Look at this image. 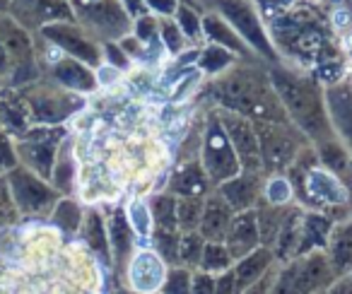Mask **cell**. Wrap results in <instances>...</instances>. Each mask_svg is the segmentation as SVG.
<instances>
[{
    "mask_svg": "<svg viewBox=\"0 0 352 294\" xmlns=\"http://www.w3.org/2000/svg\"><path fill=\"white\" fill-rule=\"evenodd\" d=\"M331 260L318 251H309L287 260L283 270L275 275L270 294H318L333 282Z\"/></svg>",
    "mask_w": 352,
    "mask_h": 294,
    "instance_id": "6da1fadb",
    "label": "cell"
},
{
    "mask_svg": "<svg viewBox=\"0 0 352 294\" xmlns=\"http://www.w3.org/2000/svg\"><path fill=\"white\" fill-rule=\"evenodd\" d=\"M273 80H275V89H278V94L283 97L285 109H287L289 116L299 123V128H302L304 133H309L314 140L326 142L331 128H328L323 109L318 106L316 94L311 92V87L283 73L280 75L275 73Z\"/></svg>",
    "mask_w": 352,
    "mask_h": 294,
    "instance_id": "7a4b0ae2",
    "label": "cell"
},
{
    "mask_svg": "<svg viewBox=\"0 0 352 294\" xmlns=\"http://www.w3.org/2000/svg\"><path fill=\"white\" fill-rule=\"evenodd\" d=\"M8 191H10L12 205L22 215H46L58 203V188L49 186L46 179L34 174L32 169L17 164L6 174Z\"/></svg>",
    "mask_w": 352,
    "mask_h": 294,
    "instance_id": "3957f363",
    "label": "cell"
},
{
    "mask_svg": "<svg viewBox=\"0 0 352 294\" xmlns=\"http://www.w3.org/2000/svg\"><path fill=\"white\" fill-rule=\"evenodd\" d=\"M15 89L20 92L22 102L27 104V111H30L34 126H58L82 106L80 97L70 89L60 92V89L44 87V84H25L22 89Z\"/></svg>",
    "mask_w": 352,
    "mask_h": 294,
    "instance_id": "277c9868",
    "label": "cell"
},
{
    "mask_svg": "<svg viewBox=\"0 0 352 294\" xmlns=\"http://www.w3.org/2000/svg\"><path fill=\"white\" fill-rule=\"evenodd\" d=\"M63 128L58 126H32L22 135H17V159L22 167L32 169L41 179L51 181L56 169V155H58Z\"/></svg>",
    "mask_w": 352,
    "mask_h": 294,
    "instance_id": "5b68a950",
    "label": "cell"
},
{
    "mask_svg": "<svg viewBox=\"0 0 352 294\" xmlns=\"http://www.w3.org/2000/svg\"><path fill=\"white\" fill-rule=\"evenodd\" d=\"M222 104L227 109H234L246 116H256L258 121H275L280 118V106L275 99L268 97L263 87L256 82H249L244 78H232L217 89Z\"/></svg>",
    "mask_w": 352,
    "mask_h": 294,
    "instance_id": "8992f818",
    "label": "cell"
},
{
    "mask_svg": "<svg viewBox=\"0 0 352 294\" xmlns=\"http://www.w3.org/2000/svg\"><path fill=\"white\" fill-rule=\"evenodd\" d=\"M203 169H206L208 179L217 186L241 172V164L236 159V152L225 128L215 121L210 123L206 133V142H203Z\"/></svg>",
    "mask_w": 352,
    "mask_h": 294,
    "instance_id": "52a82bcc",
    "label": "cell"
},
{
    "mask_svg": "<svg viewBox=\"0 0 352 294\" xmlns=\"http://www.w3.org/2000/svg\"><path fill=\"white\" fill-rule=\"evenodd\" d=\"M256 137H258V150H261V164L268 172H280V169L292 167L297 159V142L289 137L283 126L275 121H258L254 123Z\"/></svg>",
    "mask_w": 352,
    "mask_h": 294,
    "instance_id": "ba28073f",
    "label": "cell"
},
{
    "mask_svg": "<svg viewBox=\"0 0 352 294\" xmlns=\"http://www.w3.org/2000/svg\"><path fill=\"white\" fill-rule=\"evenodd\" d=\"M225 133L230 137L232 147H234L236 159L241 164V172L246 174H258L263 169L261 164V150H258V137H256V128L241 116H225Z\"/></svg>",
    "mask_w": 352,
    "mask_h": 294,
    "instance_id": "9c48e42d",
    "label": "cell"
},
{
    "mask_svg": "<svg viewBox=\"0 0 352 294\" xmlns=\"http://www.w3.org/2000/svg\"><path fill=\"white\" fill-rule=\"evenodd\" d=\"M41 34L46 36V41H51V46L58 51H63L70 58H78L87 65L99 63V51L94 49L92 41L85 39V34L73 25L65 22H51V25L41 27Z\"/></svg>",
    "mask_w": 352,
    "mask_h": 294,
    "instance_id": "30bf717a",
    "label": "cell"
},
{
    "mask_svg": "<svg viewBox=\"0 0 352 294\" xmlns=\"http://www.w3.org/2000/svg\"><path fill=\"white\" fill-rule=\"evenodd\" d=\"M10 12L25 30L46 27L51 22H65L70 17L65 0H10Z\"/></svg>",
    "mask_w": 352,
    "mask_h": 294,
    "instance_id": "8fae6325",
    "label": "cell"
},
{
    "mask_svg": "<svg viewBox=\"0 0 352 294\" xmlns=\"http://www.w3.org/2000/svg\"><path fill=\"white\" fill-rule=\"evenodd\" d=\"M164 278H166L164 260L157 253H152V251H140L131 260V265H128V280H131L133 292H142V294L160 292Z\"/></svg>",
    "mask_w": 352,
    "mask_h": 294,
    "instance_id": "7c38bea8",
    "label": "cell"
},
{
    "mask_svg": "<svg viewBox=\"0 0 352 294\" xmlns=\"http://www.w3.org/2000/svg\"><path fill=\"white\" fill-rule=\"evenodd\" d=\"M34 126L32 116L27 111V104L22 102L20 92L10 84L0 87V131H6L8 135H22L25 131Z\"/></svg>",
    "mask_w": 352,
    "mask_h": 294,
    "instance_id": "4fadbf2b",
    "label": "cell"
},
{
    "mask_svg": "<svg viewBox=\"0 0 352 294\" xmlns=\"http://www.w3.org/2000/svg\"><path fill=\"white\" fill-rule=\"evenodd\" d=\"M225 241L232 258H241V256L258 249L261 239H258V225H256V210L236 212V217H232V225L227 229Z\"/></svg>",
    "mask_w": 352,
    "mask_h": 294,
    "instance_id": "5bb4252c",
    "label": "cell"
},
{
    "mask_svg": "<svg viewBox=\"0 0 352 294\" xmlns=\"http://www.w3.org/2000/svg\"><path fill=\"white\" fill-rule=\"evenodd\" d=\"M234 210L222 201V196H210L203 201V215L198 225V234L206 241H225L227 229L232 225Z\"/></svg>",
    "mask_w": 352,
    "mask_h": 294,
    "instance_id": "9a60e30c",
    "label": "cell"
},
{
    "mask_svg": "<svg viewBox=\"0 0 352 294\" xmlns=\"http://www.w3.org/2000/svg\"><path fill=\"white\" fill-rule=\"evenodd\" d=\"M258 179L256 174H246L239 172L236 177L227 179L220 183V196L227 205L234 212H244V210H254V205L258 203Z\"/></svg>",
    "mask_w": 352,
    "mask_h": 294,
    "instance_id": "2e32d148",
    "label": "cell"
},
{
    "mask_svg": "<svg viewBox=\"0 0 352 294\" xmlns=\"http://www.w3.org/2000/svg\"><path fill=\"white\" fill-rule=\"evenodd\" d=\"M51 75H54V80L60 87L70 89V92H92L97 87V78L87 68V63H82L78 58H70V56L56 60Z\"/></svg>",
    "mask_w": 352,
    "mask_h": 294,
    "instance_id": "e0dca14e",
    "label": "cell"
},
{
    "mask_svg": "<svg viewBox=\"0 0 352 294\" xmlns=\"http://www.w3.org/2000/svg\"><path fill=\"white\" fill-rule=\"evenodd\" d=\"M273 258H275V253L268 249V246H258V249H254L251 253L241 256L239 263H236V268H234L236 289L241 292V289H246L249 284H254L261 275L268 273L270 265H273Z\"/></svg>",
    "mask_w": 352,
    "mask_h": 294,
    "instance_id": "ac0fdd59",
    "label": "cell"
},
{
    "mask_svg": "<svg viewBox=\"0 0 352 294\" xmlns=\"http://www.w3.org/2000/svg\"><path fill=\"white\" fill-rule=\"evenodd\" d=\"M333 275H345L352 268V225H338L328 234Z\"/></svg>",
    "mask_w": 352,
    "mask_h": 294,
    "instance_id": "d6986e66",
    "label": "cell"
},
{
    "mask_svg": "<svg viewBox=\"0 0 352 294\" xmlns=\"http://www.w3.org/2000/svg\"><path fill=\"white\" fill-rule=\"evenodd\" d=\"M302 220L297 210H289L285 217L283 227L278 231V239H275V256L280 260H292L299 256V241H302Z\"/></svg>",
    "mask_w": 352,
    "mask_h": 294,
    "instance_id": "ffe728a7",
    "label": "cell"
},
{
    "mask_svg": "<svg viewBox=\"0 0 352 294\" xmlns=\"http://www.w3.org/2000/svg\"><path fill=\"white\" fill-rule=\"evenodd\" d=\"M107 231H109V246L113 249V258L118 263H123V258H128L133 249V227H131V220L128 215L116 207L109 217V225H107Z\"/></svg>",
    "mask_w": 352,
    "mask_h": 294,
    "instance_id": "44dd1931",
    "label": "cell"
},
{
    "mask_svg": "<svg viewBox=\"0 0 352 294\" xmlns=\"http://www.w3.org/2000/svg\"><path fill=\"white\" fill-rule=\"evenodd\" d=\"M208 186H210V179H208L203 164H186V167L179 169L176 177L171 179V191L179 193V196L203 198Z\"/></svg>",
    "mask_w": 352,
    "mask_h": 294,
    "instance_id": "7402d4cb",
    "label": "cell"
},
{
    "mask_svg": "<svg viewBox=\"0 0 352 294\" xmlns=\"http://www.w3.org/2000/svg\"><path fill=\"white\" fill-rule=\"evenodd\" d=\"M82 234H85V241L87 246L109 263L111 258V246H109V231H107V222L104 217L99 215L97 210H89L87 217L82 220Z\"/></svg>",
    "mask_w": 352,
    "mask_h": 294,
    "instance_id": "603a6c76",
    "label": "cell"
},
{
    "mask_svg": "<svg viewBox=\"0 0 352 294\" xmlns=\"http://www.w3.org/2000/svg\"><path fill=\"white\" fill-rule=\"evenodd\" d=\"M331 222L323 215H307L302 220V241H299V256L309 253V251H316L318 246L328 244V234H331Z\"/></svg>",
    "mask_w": 352,
    "mask_h": 294,
    "instance_id": "cb8c5ba5",
    "label": "cell"
},
{
    "mask_svg": "<svg viewBox=\"0 0 352 294\" xmlns=\"http://www.w3.org/2000/svg\"><path fill=\"white\" fill-rule=\"evenodd\" d=\"M289 210H285L283 205H263L261 210H256V225H258V239L263 241V246H273L278 239V231L283 227L285 217Z\"/></svg>",
    "mask_w": 352,
    "mask_h": 294,
    "instance_id": "d4e9b609",
    "label": "cell"
},
{
    "mask_svg": "<svg viewBox=\"0 0 352 294\" xmlns=\"http://www.w3.org/2000/svg\"><path fill=\"white\" fill-rule=\"evenodd\" d=\"M321 162L326 164L328 172L340 179L345 186H352V159L347 157V152L340 145H336V142H323Z\"/></svg>",
    "mask_w": 352,
    "mask_h": 294,
    "instance_id": "484cf974",
    "label": "cell"
},
{
    "mask_svg": "<svg viewBox=\"0 0 352 294\" xmlns=\"http://www.w3.org/2000/svg\"><path fill=\"white\" fill-rule=\"evenodd\" d=\"M331 106H333V121H336L338 131L342 133V137H345L347 147H350L352 152V94L333 92Z\"/></svg>",
    "mask_w": 352,
    "mask_h": 294,
    "instance_id": "4316f807",
    "label": "cell"
},
{
    "mask_svg": "<svg viewBox=\"0 0 352 294\" xmlns=\"http://www.w3.org/2000/svg\"><path fill=\"white\" fill-rule=\"evenodd\" d=\"M203 215V198L182 196L176 201V222L182 231H198Z\"/></svg>",
    "mask_w": 352,
    "mask_h": 294,
    "instance_id": "83f0119b",
    "label": "cell"
},
{
    "mask_svg": "<svg viewBox=\"0 0 352 294\" xmlns=\"http://www.w3.org/2000/svg\"><path fill=\"white\" fill-rule=\"evenodd\" d=\"M150 217H152V222L157 225V229L179 231V222H176V201L171 196L152 198Z\"/></svg>",
    "mask_w": 352,
    "mask_h": 294,
    "instance_id": "f1b7e54d",
    "label": "cell"
},
{
    "mask_svg": "<svg viewBox=\"0 0 352 294\" xmlns=\"http://www.w3.org/2000/svg\"><path fill=\"white\" fill-rule=\"evenodd\" d=\"M51 220L65 234H73V231H78L82 227V210L73 201H58L54 210H51Z\"/></svg>",
    "mask_w": 352,
    "mask_h": 294,
    "instance_id": "f546056e",
    "label": "cell"
},
{
    "mask_svg": "<svg viewBox=\"0 0 352 294\" xmlns=\"http://www.w3.org/2000/svg\"><path fill=\"white\" fill-rule=\"evenodd\" d=\"M232 253L222 241H206V249H203V270L206 273H222L232 265Z\"/></svg>",
    "mask_w": 352,
    "mask_h": 294,
    "instance_id": "4dcf8cb0",
    "label": "cell"
},
{
    "mask_svg": "<svg viewBox=\"0 0 352 294\" xmlns=\"http://www.w3.org/2000/svg\"><path fill=\"white\" fill-rule=\"evenodd\" d=\"M203 249H206V239L198 231H184L182 244H179V260L186 265H198L201 268Z\"/></svg>",
    "mask_w": 352,
    "mask_h": 294,
    "instance_id": "1f68e13d",
    "label": "cell"
},
{
    "mask_svg": "<svg viewBox=\"0 0 352 294\" xmlns=\"http://www.w3.org/2000/svg\"><path fill=\"white\" fill-rule=\"evenodd\" d=\"M179 244H182V236L179 231H164L157 229L155 234V251L164 263H179Z\"/></svg>",
    "mask_w": 352,
    "mask_h": 294,
    "instance_id": "d6a6232c",
    "label": "cell"
},
{
    "mask_svg": "<svg viewBox=\"0 0 352 294\" xmlns=\"http://www.w3.org/2000/svg\"><path fill=\"white\" fill-rule=\"evenodd\" d=\"M160 292L162 294H191V273L184 268H174L171 273H166Z\"/></svg>",
    "mask_w": 352,
    "mask_h": 294,
    "instance_id": "836d02e7",
    "label": "cell"
},
{
    "mask_svg": "<svg viewBox=\"0 0 352 294\" xmlns=\"http://www.w3.org/2000/svg\"><path fill=\"white\" fill-rule=\"evenodd\" d=\"M17 164H20V159H17L12 135H8L6 131H0V174H8L10 169H15Z\"/></svg>",
    "mask_w": 352,
    "mask_h": 294,
    "instance_id": "e575fe53",
    "label": "cell"
},
{
    "mask_svg": "<svg viewBox=\"0 0 352 294\" xmlns=\"http://www.w3.org/2000/svg\"><path fill=\"white\" fill-rule=\"evenodd\" d=\"M265 198H268V203H273V205H285V203L292 198V186H289L285 179H273V181L268 183V188H265Z\"/></svg>",
    "mask_w": 352,
    "mask_h": 294,
    "instance_id": "d590c367",
    "label": "cell"
},
{
    "mask_svg": "<svg viewBox=\"0 0 352 294\" xmlns=\"http://www.w3.org/2000/svg\"><path fill=\"white\" fill-rule=\"evenodd\" d=\"M128 220L133 222V229L138 231V234H142L145 236L147 231H150V222H152V217H150V210H147L142 203H133L131 205V210H128Z\"/></svg>",
    "mask_w": 352,
    "mask_h": 294,
    "instance_id": "8d00e7d4",
    "label": "cell"
},
{
    "mask_svg": "<svg viewBox=\"0 0 352 294\" xmlns=\"http://www.w3.org/2000/svg\"><path fill=\"white\" fill-rule=\"evenodd\" d=\"M15 205H12V198H10V191H8V183L0 181V227L8 225V222L15 217Z\"/></svg>",
    "mask_w": 352,
    "mask_h": 294,
    "instance_id": "74e56055",
    "label": "cell"
},
{
    "mask_svg": "<svg viewBox=\"0 0 352 294\" xmlns=\"http://www.w3.org/2000/svg\"><path fill=\"white\" fill-rule=\"evenodd\" d=\"M191 294H215V278L210 273H198L191 278Z\"/></svg>",
    "mask_w": 352,
    "mask_h": 294,
    "instance_id": "f35d334b",
    "label": "cell"
},
{
    "mask_svg": "<svg viewBox=\"0 0 352 294\" xmlns=\"http://www.w3.org/2000/svg\"><path fill=\"white\" fill-rule=\"evenodd\" d=\"M215 294H239L234 280V270H222L220 278H215Z\"/></svg>",
    "mask_w": 352,
    "mask_h": 294,
    "instance_id": "ab89813d",
    "label": "cell"
},
{
    "mask_svg": "<svg viewBox=\"0 0 352 294\" xmlns=\"http://www.w3.org/2000/svg\"><path fill=\"white\" fill-rule=\"evenodd\" d=\"M273 282H275V273H265L261 275L258 280H256L254 284H249L246 289H241L239 294H270V289H273Z\"/></svg>",
    "mask_w": 352,
    "mask_h": 294,
    "instance_id": "60d3db41",
    "label": "cell"
},
{
    "mask_svg": "<svg viewBox=\"0 0 352 294\" xmlns=\"http://www.w3.org/2000/svg\"><path fill=\"white\" fill-rule=\"evenodd\" d=\"M12 75V60L10 56H8V49L6 44H3V39H0V80H10Z\"/></svg>",
    "mask_w": 352,
    "mask_h": 294,
    "instance_id": "b9f144b4",
    "label": "cell"
},
{
    "mask_svg": "<svg viewBox=\"0 0 352 294\" xmlns=\"http://www.w3.org/2000/svg\"><path fill=\"white\" fill-rule=\"evenodd\" d=\"M326 294H352V278H342L338 282H331Z\"/></svg>",
    "mask_w": 352,
    "mask_h": 294,
    "instance_id": "7bdbcfd3",
    "label": "cell"
},
{
    "mask_svg": "<svg viewBox=\"0 0 352 294\" xmlns=\"http://www.w3.org/2000/svg\"><path fill=\"white\" fill-rule=\"evenodd\" d=\"M333 25H336V30L347 27V25H350V12H347L345 8H338V10L333 12Z\"/></svg>",
    "mask_w": 352,
    "mask_h": 294,
    "instance_id": "ee69618b",
    "label": "cell"
},
{
    "mask_svg": "<svg viewBox=\"0 0 352 294\" xmlns=\"http://www.w3.org/2000/svg\"><path fill=\"white\" fill-rule=\"evenodd\" d=\"M10 10V0H0V12H8Z\"/></svg>",
    "mask_w": 352,
    "mask_h": 294,
    "instance_id": "f6af8a7d",
    "label": "cell"
},
{
    "mask_svg": "<svg viewBox=\"0 0 352 294\" xmlns=\"http://www.w3.org/2000/svg\"><path fill=\"white\" fill-rule=\"evenodd\" d=\"M121 294H142V292H121ZM150 294H157V292H150ZM162 294V292H160Z\"/></svg>",
    "mask_w": 352,
    "mask_h": 294,
    "instance_id": "bcb514c9",
    "label": "cell"
},
{
    "mask_svg": "<svg viewBox=\"0 0 352 294\" xmlns=\"http://www.w3.org/2000/svg\"><path fill=\"white\" fill-rule=\"evenodd\" d=\"M0 87H3V80H0Z\"/></svg>",
    "mask_w": 352,
    "mask_h": 294,
    "instance_id": "7dc6e473",
    "label": "cell"
},
{
    "mask_svg": "<svg viewBox=\"0 0 352 294\" xmlns=\"http://www.w3.org/2000/svg\"><path fill=\"white\" fill-rule=\"evenodd\" d=\"M318 294H323V292H318Z\"/></svg>",
    "mask_w": 352,
    "mask_h": 294,
    "instance_id": "c3c4849f",
    "label": "cell"
}]
</instances>
